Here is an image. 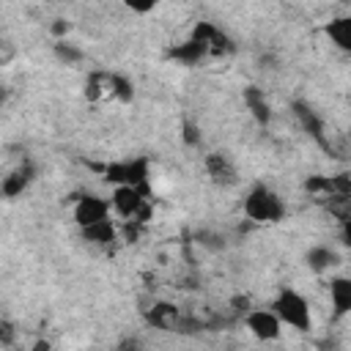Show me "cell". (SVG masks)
<instances>
[{"mask_svg": "<svg viewBox=\"0 0 351 351\" xmlns=\"http://www.w3.org/2000/svg\"><path fill=\"white\" fill-rule=\"evenodd\" d=\"M85 96L90 101H118L126 104L134 96L132 82L118 71H93L85 82Z\"/></svg>", "mask_w": 351, "mask_h": 351, "instance_id": "6da1fadb", "label": "cell"}, {"mask_svg": "<svg viewBox=\"0 0 351 351\" xmlns=\"http://www.w3.org/2000/svg\"><path fill=\"white\" fill-rule=\"evenodd\" d=\"M271 313L280 318L282 326H291L296 332H307L313 326V313H310V304L307 299L293 291V288H282L271 304Z\"/></svg>", "mask_w": 351, "mask_h": 351, "instance_id": "7a4b0ae2", "label": "cell"}, {"mask_svg": "<svg viewBox=\"0 0 351 351\" xmlns=\"http://www.w3.org/2000/svg\"><path fill=\"white\" fill-rule=\"evenodd\" d=\"M244 214H247L250 222H258V225H263V222H277V219H282V214H285V203H282V197H280L277 192H271L269 186H255V189H250L247 197H244Z\"/></svg>", "mask_w": 351, "mask_h": 351, "instance_id": "3957f363", "label": "cell"}, {"mask_svg": "<svg viewBox=\"0 0 351 351\" xmlns=\"http://www.w3.org/2000/svg\"><path fill=\"white\" fill-rule=\"evenodd\" d=\"M71 217H74V222L80 225V230L93 228V225H99V222H107V219H112L110 200H107V197H99V195H80V197L74 200Z\"/></svg>", "mask_w": 351, "mask_h": 351, "instance_id": "277c9868", "label": "cell"}, {"mask_svg": "<svg viewBox=\"0 0 351 351\" xmlns=\"http://www.w3.org/2000/svg\"><path fill=\"white\" fill-rule=\"evenodd\" d=\"M107 178L115 186H137L148 189V162L145 159H126L107 167Z\"/></svg>", "mask_w": 351, "mask_h": 351, "instance_id": "5b68a950", "label": "cell"}, {"mask_svg": "<svg viewBox=\"0 0 351 351\" xmlns=\"http://www.w3.org/2000/svg\"><path fill=\"white\" fill-rule=\"evenodd\" d=\"M244 326H247V332H250L255 340H263V343L277 340V337L282 335L280 318H277L271 310H263V307L247 310V313H244Z\"/></svg>", "mask_w": 351, "mask_h": 351, "instance_id": "8992f818", "label": "cell"}, {"mask_svg": "<svg viewBox=\"0 0 351 351\" xmlns=\"http://www.w3.org/2000/svg\"><path fill=\"white\" fill-rule=\"evenodd\" d=\"M206 173H208V178H211L214 184H219V186H233V184L239 181V173H236L233 162H230L228 154H222V151H214V154L206 156Z\"/></svg>", "mask_w": 351, "mask_h": 351, "instance_id": "52a82bcc", "label": "cell"}, {"mask_svg": "<svg viewBox=\"0 0 351 351\" xmlns=\"http://www.w3.org/2000/svg\"><path fill=\"white\" fill-rule=\"evenodd\" d=\"M33 176H36V170H33V165H30V162H25V165L14 167L11 173H5V176L0 178V195H3V197H19V195L30 186Z\"/></svg>", "mask_w": 351, "mask_h": 351, "instance_id": "ba28073f", "label": "cell"}, {"mask_svg": "<svg viewBox=\"0 0 351 351\" xmlns=\"http://www.w3.org/2000/svg\"><path fill=\"white\" fill-rule=\"evenodd\" d=\"M304 261H307V269L315 271V274H326V271H332V269L340 263L335 247H329V244H315V247H310L307 255H304Z\"/></svg>", "mask_w": 351, "mask_h": 351, "instance_id": "9c48e42d", "label": "cell"}, {"mask_svg": "<svg viewBox=\"0 0 351 351\" xmlns=\"http://www.w3.org/2000/svg\"><path fill=\"white\" fill-rule=\"evenodd\" d=\"M329 299H332V307H335V315H348L351 310V282L346 277H335L329 280Z\"/></svg>", "mask_w": 351, "mask_h": 351, "instance_id": "30bf717a", "label": "cell"}, {"mask_svg": "<svg viewBox=\"0 0 351 351\" xmlns=\"http://www.w3.org/2000/svg\"><path fill=\"white\" fill-rule=\"evenodd\" d=\"M244 101H247V110L252 112V118H255L261 126H266V123L271 121V107H269L263 90H258V88H247V90H244Z\"/></svg>", "mask_w": 351, "mask_h": 351, "instance_id": "8fae6325", "label": "cell"}, {"mask_svg": "<svg viewBox=\"0 0 351 351\" xmlns=\"http://www.w3.org/2000/svg\"><path fill=\"white\" fill-rule=\"evenodd\" d=\"M82 236H85V241H90V244L107 247V244H112V241H115L118 230H115L112 219H107V222H99V225H93V228H85V230H82Z\"/></svg>", "mask_w": 351, "mask_h": 351, "instance_id": "7c38bea8", "label": "cell"}, {"mask_svg": "<svg viewBox=\"0 0 351 351\" xmlns=\"http://www.w3.org/2000/svg\"><path fill=\"white\" fill-rule=\"evenodd\" d=\"M326 33H329V38H332L335 47H340V49H348V47H351V19H348V16L332 19V22L326 25Z\"/></svg>", "mask_w": 351, "mask_h": 351, "instance_id": "4fadbf2b", "label": "cell"}, {"mask_svg": "<svg viewBox=\"0 0 351 351\" xmlns=\"http://www.w3.org/2000/svg\"><path fill=\"white\" fill-rule=\"evenodd\" d=\"M52 52H55V58L60 60V63H66V66H77V63H82V49L77 47V44H71V41H55V47H52Z\"/></svg>", "mask_w": 351, "mask_h": 351, "instance_id": "5bb4252c", "label": "cell"}, {"mask_svg": "<svg viewBox=\"0 0 351 351\" xmlns=\"http://www.w3.org/2000/svg\"><path fill=\"white\" fill-rule=\"evenodd\" d=\"M16 337H19V329H16L11 321H0V346L11 348V346L16 343Z\"/></svg>", "mask_w": 351, "mask_h": 351, "instance_id": "9a60e30c", "label": "cell"}, {"mask_svg": "<svg viewBox=\"0 0 351 351\" xmlns=\"http://www.w3.org/2000/svg\"><path fill=\"white\" fill-rule=\"evenodd\" d=\"M181 137H184V143H186V145H197V143H200V129H197L195 123H184Z\"/></svg>", "mask_w": 351, "mask_h": 351, "instance_id": "2e32d148", "label": "cell"}, {"mask_svg": "<svg viewBox=\"0 0 351 351\" xmlns=\"http://www.w3.org/2000/svg\"><path fill=\"white\" fill-rule=\"evenodd\" d=\"M118 351H143V346H140L137 337H126V340L118 346Z\"/></svg>", "mask_w": 351, "mask_h": 351, "instance_id": "e0dca14e", "label": "cell"}, {"mask_svg": "<svg viewBox=\"0 0 351 351\" xmlns=\"http://www.w3.org/2000/svg\"><path fill=\"white\" fill-rule=\"evenodd\" d=\"M8 60H11V49H8V44H0V69H3Z\"/></svg>", "mask_w": 351, "mask_h": 351, "instance_id": "ac0fdd59", "label": "cell"}, {"mask_svg": "<svg viewBox=\"0 0 351 351\" xmlns=\"http://www.w3.org/2000/svg\"><path fill=\"white\" fill-rule=\"evenodd\" d=\"M33 351H49V343H47V340H38V343L33 346Z\"/></svg>", "mask_w": 351, "mask_h": 351, "instance_id": "d6986e66", "label": "cell"}, {"mask_svg": "<svg viewBox=\"0 0 351 351\" xmlns=\"http://www.w3.org/2000/svg\"><path fill=\"white\" fill-rule=\"evenodd\" d=\"M3 101H5V88L0 85V104H3Z\"/></svg>", "mask_w": 351, "mask_h": 351, "instance_id": "ffe728a7", "label": "cell"}]
</instances>
